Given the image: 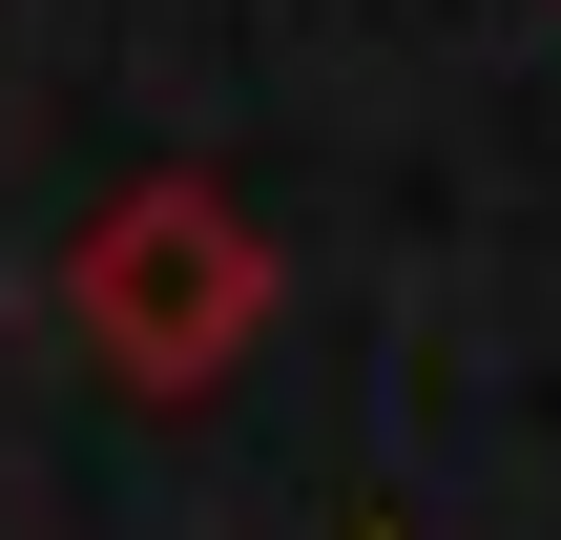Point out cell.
I'll use <instances>...</instances> for the list:
<instances>
[{
	"label": "cell",
	"mask_w": 561,
	"mask_h": 540,
	"mask_svg": "<svg viewBox=\"0 0 561 540\" xmlns=\"http://www.w3.org/2000/svg\"><path fill=\"white\" fill-rule=\"evenodd\" d=\"M250 229L208 208V187H146V208H104V250H83V333L125 354V375H208L229 333H250Z\"/></svg>",
	"instance_id": "1"
}]
</instances>
